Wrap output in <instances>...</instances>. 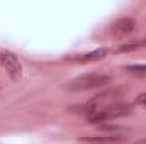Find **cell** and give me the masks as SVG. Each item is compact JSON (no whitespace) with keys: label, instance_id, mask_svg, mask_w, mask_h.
<instances>
[{"label":"cell","instance_id":"30bf717a","mask_svg":"<svg viewBox=\"0 0 146 144\" xmlns=\"http://www.w3.org/2000/svg\"><path fill=\"white\" fill-rule=\"evenodd\" d=\"M134 144H146V139H139V141H136Z\"/></svg>","mask_w":146,"mask_h":144},{"label":"cell","instance_id":"7a4b0ae2","mask_svg":"<svg viewBox=\"0 0 146 144\" xmlns=\"http://www.w3.org/2000/svg\"><path fill=\"white\" fill-rule=\"evenodd\" d=\"M133 110L127 105H114V107H94L88 110L87 114V119L94 124L97 122H106L110 119H115V117H124V115H129Z\"/></svg>","mask_w":146,"mask_h":144},{"label":"cell","instance_id":"52a82bcc","mask_svg":"<svg viewBox=\"0 0 146 144\" xmlns=\"http://www.w3.org/2000/svg\"><path fill=\"white\" fill-rule=\"evenodd\" d=\"M139 48H146V41H139V42H131V44H122L119 49L122 53L126 51H133V49H139Z\"/></svg>","mask_w":146,"mask_h":144},{"label":"cell","instance_id":"9c48e42d","mask_svg":"<svg viewBox=\"0 0 146 144\" xmlns=\"http://www.w3.org/2000/svg\"><path fill=\"white\" fill-rule=\"evenodd\" d=\"M136 102H138V104H141V105H145V107H146V93H143V95H139V97L136 98Z\"/></svg>","mask_w":146,"mask_h":144},{"label":"cell","instance_id":"3957f363","mask_svg":"<svg viewBox=\"0 0 146 144\" xmlns=\"http://www.w3.org/2000/svg\"><path fill=\"white\" fill-rule=\"evenodd\" d=\"M0 61L5 68V71L10 75V78L14 81H19L21 76H22V68H21V63L19 59L15 58V54H12L10 51H2L0 53Z\"/></svg>","mask_w":146,"mask_h":144},{"label":"cell","instance_id":"8992f818","mask_svg":"<svg viewBox=\"0 0 146 144\" xmlns=\"http://www.w3.org/2000/svg\"><path fill=\"white\" fill-rule=\"evenodd\" d=\"M134 27H136V22L133 19L126 17V19H121V20H117L114 24V32H117V34H129V32L134 31Z\"/></svg>","mask_w":146,"mask_h":144},{"label":"cell","instance_id":"ba28073f","mask_svg":"<svg viewBox=\"0 0 146 144\" xmlns=\"http://www.w3.org/2000/svg\"><path fill=\"white\" fill-rule=\"evenodd\" d=\"M126 71L134 73V75H146V65H133V66H126Z\"/></svg>","mask_w":146,"mask_h":144},{"label":"cell","instance_id":"5b68a950","mask_svg":"<svg viewBox=\"0 0 146 144\" xmlns=\"http://www.w3.org/2000/svg\"><path fill=\"white\" fill-rule=\"evenodd\" d=\"M107 53H109V51H107L106 48H102V49H95V51L87 53V54H80V56H76V58H73V59L78 61V63H90V61H99V59L106 58Z\"/></svg>","mask_w":146,"mask_h":144},{"label":"cell","instance_id":"277c9868","mask_svg":"<svg viewBox=\"0 0 146 144\" xmlns=\"http://www.w3.org/2000/svg\"><path fill=\"white\" fill-rule=\"evenodd\" d=\"M82 143L87 144H122L124 137L122 136H92V137H82Z\"/></svg>","mask_w":146,"mask_h":144},{"label":"cell","instance_id":"6da1fadb","mask_svg":"<svg viewBox=\"0 0 146 144\" xmlns=\"http://www.w3.org/2000/svg\"><path fill=\"white\" fill-rule=\"evenodd\" d=\"M107 81H110L109 75H100V73H90V75H83L72 80L65 88L70 92H83V90H92L97 87L106 85Z\"/></svg>","mask_w":146,"mask_h":144}]
</instances>
